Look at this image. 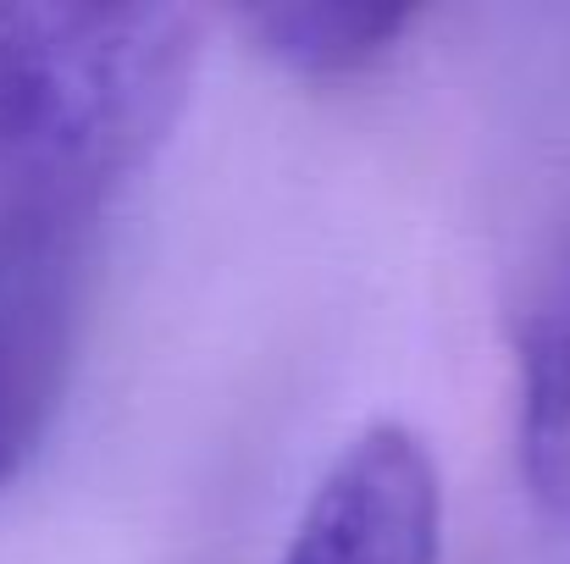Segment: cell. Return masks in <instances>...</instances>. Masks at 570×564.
Returning a JSON list of instances; mask_svg holds the SVG:
<instances>
[{"instance_id":"6da1fadb","label":"cell","mask_w":570,"mask_h":564,"mask_svg":"<svg viewBox=\"0 0 570 564\" xmlns=\"http://www.w3.org/2000/svg\"><path fill=\"white\" fill-rule=\"evenodd\" d=\"M199 22L178 6H0V172L22 194H100L145 167L194 83Z\"/></svg>"},{"instance_id":"7a4b0ae2","label":"cell","mask_w":570,"mask_h":564,"mask_svg":"<svg viewBox=\"0 0 570 564\" xmlns=\"http://www.w3.org/2000/svg\"><path fill=\"white\" fill-rule=\"evenodd\" d=\"M100 194L33 188L0 205V493L39 454L83 333Z\"/></svg>"},{"instance_id":"3957f363","label":"cell","mask_w":570,"mask_h":564,"mask_svg":"<svg viewBox=\"0 0 570 564\" xmlns=\"http://www.w3.org/2000/svg\"><path fill=\"white\" fill-rule=\"evenodd\" d=\"M277 564H443V476L426 437L372 420L316 476Z\"/></svg>"},{"instance_id":"277c9868","label":"cell","mask_w":570,"mask_h":564,"mask_svg":"<svg viewBox=\"0 0 570 564\" xmlns=\"http://www.w3.org/2000/svg\"><path fill=\"white\" fill-rule=\"evenodd\" d=\"M515 465L532 504L570 526V238L515 321Z\"/></svg>"},{"instance_id":"5b68a950","label":"cell","mask_w":570,"mask_h":564,"mask_svg":"<svg viewBox=\"0 0 570 564\" xmlns=\"http://www.w3.org/2000/svg\"><path fill=\"white\" fill-rule=\"evenodd\" d=\"M415 22H421L415 6H377V0H266L244 11V28L261 44V56L311 83L361 78L382 67L415 33Z\"/></svg>"}]
</instances>
